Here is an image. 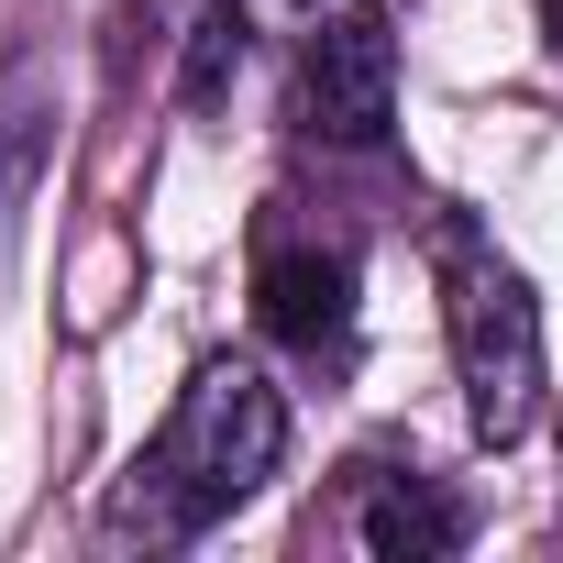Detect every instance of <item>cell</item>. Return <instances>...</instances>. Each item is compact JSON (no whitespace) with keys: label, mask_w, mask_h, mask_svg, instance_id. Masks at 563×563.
I'll list each match as a JSON object with an SVG mask.
<instances>
[{"label":"cell","mask_w":563,"mask_h":563,"mask_svg":"<svg viewBox=\"0 0 563 563\" xmlns=\"http://www.w3.org/2000/svg\"><path fill=\"white\" fill-rule=\"evenodd\" d=\"M276 453H288V398H276L243 354H210L177 387L166 431L133 453V475L111 497V530H133V541H199V530H221L276 475Z\"/></svg>","instance_id":"1"},{"label":"cell","mask_w":563,"mask_h":563,"mask_svg":"<svg viewBox=\"0 0 563 563\" xmlns=\"http://www.w3.org/2000/svg\"><path fill=\"white\" fill-rule=\"evenodd\" d=\"M431 276H442V332H453V376H464L475 442H519L541 420V299H530V276L475 221L431 232Z\"/></svg>","instance_id":"2"},{"label":"cell","mask_w":563,"mask_h":563,"mask_svg":"<svg viewBox=\"0 0 563 563\" xmlns=\"http://www.w3.org/2000/svg\"><path fill=\"white\" fill-rule=\"evenodd\" d=\"M299 122L321 144H387L398 122V23L376 12V0H354V12H332L299 56Z\"/></svg>","instance_id":"3"},{"label":"cell","mask_w":563,"mask_h":563,"mask_svg":"<svg viewBox=\"0 0 563 563\" xmlns=\"http://www.w3.org/2000/svg\"><path fill=\"white\" fill-rule=\"evenodd\" d=\"M254 321L288 343V354L343 343V332H354V265L321 254V243H276V254L254 265Z\"/></svg>","instance_id":"4"},{"label":"cell","mask_w":563,"mask_h":563,"mask_svg":"<svg viewBox=\"0 0 563 563\" xmlns=\"http://www.w3.org/2000/svg\"><path fill=\"white\" fill-rule=\"evenodd\" d=\"M45 155H56V78L34 56H12L0 67V265L23 243V199H34Z\"/></svg>","instance_id":"5"},{"label":"cell","mask_w":563,"mask_h":563,"mask_svg":"<svg viewBox=\"0 0 563 563\" xmlns=\"http://www.w3.org/2000/svg\"><path fill=\"white\" fill-rule=\"evenodd\" d=\"M354 541H365L376 563H431V552H464V508H453V497H431L420 475H376V464H365Z\"/></svg>","instance_id":"6"},{"label":"cell","mask_w":563,"mask_h":563,"mask_svg":"<svg viewBox=\"0 0 563 563\" xmlns=\"http://www.w3.org/2000/svg\"><path fill=\"white\" fill-rule=\"evenodd\" d=\"M243 78V0H210V12H199V34H188V111H210L221 89Z\"/></svg>","instance_id":"7"},{"label":"cell","mask_w":563,"mask_h":563,"mask_svg":"<svg viewBox=\"0 0 563 563\" xmlns=\"http://www.w3.org/2000/svg\"><path fill=\"white\" fill-rule=\"evenodd\" d=\"M541 45H552V56H563V0H541Z\"/></svg>","instance_id":"8"}]
</instances>
